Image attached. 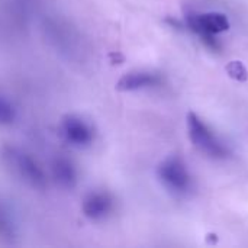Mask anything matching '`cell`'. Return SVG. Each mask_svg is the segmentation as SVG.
Wrapping results in <instances>:
<instances>
[{
    "instance_id": "1",
    "label": "cell",
    "mask_w": 248,
    "mask_h": 248,
    "mask_svg": "<svg viewBox=\"0 0 248 248\" xmlns=\"http://www.w3.org/2000/svg\"><path fill=\"white\" fill-rule=\"evenodd\" d=\"M0 166L9 176L32 190H45L48 186V176L41 163L19 145H0Z\"/></svg>"
},
{
    "instance_id": "2",
    "label": "cell",
    "mask_w": 248,
    "mask_h": 248,
    "mask_svg": "<svg viewBox=\"0 0 248 248\" xmlns=\"http://www.w3.org/2000/svg\"><path fill=\"white\" fill-rule=\"evenodd\" d=\"M186 122H187L189 138L199 151L214 158H222L227 155L225 147L214 137L211 129L202 122V119L196 113L189 112Z\"/></svg>"
},
{
    "instance_id": "3",
    "label": "cell",
    "mask_w": 248,
    "mask_h": 248,
    "mask_svg": "<svg viewBox=\"0 0 248 248\" xmlns=\"http://www.w3.org/2000/svg\"><path fill=\"white\" fill-rule=\"evenodd\" d=\"M58 129L62 140L76 148L90 147L94 141V129L92 124L76 113L64 115L60 121Z\"/></svg>"
},
{
    "instance_id": "4",
    "label": "cell",
    "mask_w": 248,
    "mask_h": 248,
    "mask_svg": "<svg viewBox=\"0 0 248 248\" xmlns=\"http://www.w3.org/2000/svg\"><path fill=\"white\" fill-rule=\"evenodd\" d=\"M157 177L163 186L177 195H182L190 187V176L185 163L177 157H169L157 166Z\"/></svg>"
},
{
    "instance_id": "5",
    "label": "cell",
    "mask_w": 248,
    "mask_h": 248,
    "mask_svg": "<svg viewBox=\"0 0 248 248\" xmlns=\"http://www.w3.org/2000/svg\"><path fill=\"white\" fill-rule=\"evenodd\" d=\"M115 208V199L109 192L92 190L81 201V214L90 222H102L110 217Z\"/></svg>"
},
{
    "instance_id": "6",
    "label": "cell",
    "mask_w": 248,
    "mask_h": 248,
    "mask_svg": "<svg viewBox=\"0 0 248 248\" xmlns=\"http://www.w3.org/2000/svg\"><path fill=\"white\" fill-rule=\"evenodd\" d=\"M51 176L52 180L62 189L71 190L77 186L78 182V171L76 164L65 158V157H57L51 163Z\"/></svg>"
},
{
    "instance_id": "7",
    "label": "cell",
    "mask_w": 248,
    "mask_h": 248,
    "mask_svg": "<svg viewBox=\"0 0 248 248\" xmlns=\"http://www.w3.org/2000/svg\"><path fill=\"white\" fill-rule=\"evenodd\" d=\"M160 83V77L150 71H131L124 74L118 83L116 89L119 92H137L148 87H154Z\"/></svg>"
},
{
    "instance_id": "8",
    "label": "cell",
    "mask_w": 248,
    "mask_h": 248,
    "mask_svg": "<svg viewBox=\"0 0 248 248\" xmlns=\"http://www.w3.org/2000/svg\"><path fill=\"white\" fill-rule=\"evenodd\" d=\"M17 234V224L15 219L13 212L4 206L0 205V237L4 240H12Z\"/></svg>"
},
{
    "instance_id": "9",
    "label": "cell",
    "mask_w": 248,
    "mask_h": 248,
    "mask_svg": "<svg viewBox=\"0 0 248 248\" xmlns=\"http://www.w3.org/2000/svg\"><path fill=\"white\" fill-rule=\"evenodd\" d=\"M16 121L15 106L0 93V126H9Z\"/></svg>"
},
{
    "instance_id": "10",
    "label": "cell",
    "mask_w": 248,
    "mask_h": 248,
    "mask_svg": "<svg viewBox=\"0 0 248 248\" xmlns=\"http://www.w3.org/2000/svg\"><path fill=\"white\" fill-rule=\"evenodd\" d=\"M225 71L227 74L235 80V81H240V83H244L248 80V70L247 67L241 62V61H230L227 65H225Z\"/></svg>"
},
{
    "instance_id": "11",
    "label": "cell",
    "mask_w": 248,
    "mask_h": 248,
    "mask_svg": "<svg viewBox=\"0 0 248 248\" xmlns=\"http://www.w3.org/2000/svg\"><path fill=\"white\" fill-rule=\"evenodd\" d=\"M206 243L208 244H217L218 243V235L217 234H208L206 235Z\"/></svg>"
}]
</instances>
